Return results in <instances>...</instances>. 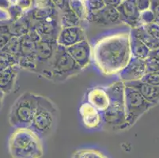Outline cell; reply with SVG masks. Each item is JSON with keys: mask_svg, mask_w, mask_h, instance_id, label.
<instances>
[{"mask_svg": "<svg viewBox=\"0 0 159 158\" xmlns=\"http://www.w3.org/2000/svg\"><path fill=\"white\" fill-rule=\"evenodd\" d=\"M155 21V17L153 11L149 9L147 11L140 12L139 15V25H145Z\"/></svg>", "mask_w": 159, "mask_h": 158, "instance_id": "cell-32", "label": "cell"}, {"mask_svg": "<svg viewBox=\"0 0 159 158\" xmlns=\"http://www.w3.org/2000/svg\"><path fill=\"white\" fill-rule=\"evenodd\" d=\"M86 101L98 111L103 112L109 104V97L105 86H96L88 89L86 94Z\"/></svg>", "mask_w": 159, "mask_h": 158, "instance_id": "cell-17", "label": "cell"}, {"mask_svg": "<svg viewBox=\"0 0 159 158\" xmlns=\"http://www.w3.org/2000/svg\"><path fill=\"white\" fill-rule=\"evenodd\" d=\"M9 21H11V16L8 10L0 9V22H9Z\"/></svg>", "mask_w": 159, "mask_h": 158, "instance_id": "cell-41", "label": "cell"}, {"mask_svg": "<svg viewBox=\"0 0 159 158\" xmlns=\"http://www.w3.org/2000/svg\"><path fill=\"white\" fill-rule=\"evenodd\" d=\"M72 157L77 158H105L106 156L95 149H81L73 153Z\"/></svg>", "mask_w": 159, "mask_h": 158, "instance_id": "cell-27", "label": "cell"}, {"mask_svg": "<svg viewBox=\"0 0 159 158\" xmlns=\"http://www.w3.org/2000/svg\"><path fill=\"white\" fill-rule=\"evenodd\" d=\"M130 31L107 35L97 40L92 47V61L105 76L118 74L131 59Z\"/></svg>", "mask_w": 159, "mask_h": 158, "instance_id": "cell-1", "label": "cell"}, {"mask_svg": "<svg viewBox=\"0 0 159 158\" xmlns=\"http://www.w3.org/2000/svg\"><path fill=\"white\" fill-rule=\"evenodd\" d=\"M130 31L132 32L139 40L143 42L150 51L159 48V40H156L151 35L149 34L143 25H139L135 28L131 29Z\"/></svg>", "mask_w": 159, "mask_h": 158, "instance_id": "cell-23", "label": "cell"}, {"mask_svg": "<svg viewBox=\"0 0 159 158\" xmlns=\"http://www.w3.org/2000/svg\"><path fill=\"white\" fill-rule=\"evenodd\" d=\"M58 118V109L54 103L44 96H37V105L29 127L41 139L51 134Z\"/></svg>", "mask_w": 159, "mask_h": 158, "instance_id": "cell-5", "label": "cell"}, {"mask_svg": "<svg viewBox=\"0 0 159 158\" xmlns=\"http://www.w3.org/2000/svg\"><path fill=\"white\" fill-rule=\"evenodd\" d=\"M72 59L76 62L82 70L89 66L92 61V47L87 39L66 47Z\"/></svg>", "mask_w": 159, "mask_h": 158, "instance_id": "cell-13", "label": "cell"}, {"mask_svg": "<svg viewBox=\"0 0 159 158\" xmlns=\"http://www.w3.org/2000/svg\"><path fill=\"white\" fill-rule=\"evenodd\" d=\"M88 23H94L102 26L115 25L122 23L120 13L116 7L105 6L98 11L88 13Z\"/></svg>", "mask_w": 159, "mask_h": 158, "instance_id": "cell-11", "label": "cell"}, {"mask_svg": "<svg viewBox=\"0 0 159 158\" xmlns=\"http://www.w3.org/2000/svg\"><path fill=\"white\" fill-rule=\"evenodd\" d=\"M20 45H21V37H12L10 40L9 43L3 48L6 52H9L10 54L17 58L18 61V55H19Z\"/></svg>", "mask_w": 159, "mask_h": 158, "instance_id": "cell-30", "label": "cell"}, {"mask_svg": "<svg viewBox=\"0 0 159 158\" xmlns=\"http://www.w3.org/2000/svg\"><path fill=\"white\" fill-rule=\"evenodd\" d=\"M59 20L61 29L67 28V27H74V26H82L81 19L78 15L72 11L71 9H66L64 11L59 12Z\"/></svg>", "mask_w": 159, "mask_h": 158, "instance_id": "cell-22", "label": "cell"}, {"mask_svg": "<svg viewBox=\"0 0 159 158\" xmlns=\"http://www.w3.org/2000/svg\"><path fill=\"white\" fill-rule=\"evenodd\" d=\"M40 37L37 32L31 29L25 35L21 37L19 55H18V65L21 69L36 73L37 71V43Z\"/></svg>", "mask_w": 159, "mask_h": 158, "instance_id": "cell-8", "label": "cell"}, {"mask_svg": "<svg viewBox=\"0 0 159 158\" xmlns=\"http://www.w3.org/2000/svg\"><path fill=\"white\" fill-rule=\"evenodd\" d=\"M124 85L135 88L143 97L149 102L152 103L154 106L159 104V86L153 85L141 80L134 82H124Z\"/></svg>", "mask_w": 159, "mask_h": 158, "instance_id": "cell-18", "label": "cell"}, {"mask_svg": "<svg viewBox=\"0 0 159 158\" xmlns=\"http://www.w3.org/2000/svg\"><path fill=\"white\" fill-rule=\"evenodd\" d=\"M153 52H154V53H155V54L159 57V48L155 49V50H153Z\"/></svg>", "mask_w": 159, "mask_h": 158, "instance_id": "cell-45", "label": "cell"}, {"mask_svg": "<svg viewBox=\"0 0 159 158\" xmlns=\"http://www.w3.org/2000/svg\"><path fill=\"white\" fill-rule=\"evenodd\" d=\"M8 11H9L10 16H11V21H14L18 20V18L21 17L23 14H25L24 11L22 10L19 8L18 6L14 4V2H12L11 7L8 9Z\"/></svg>", "mask_w": 159, "mask_h": 158, "instance_id": "cell-34", "label": "cell"}, {"mask_svg": "<svg viewBox=\"0 0 159 158\" xmlns=\"http://www.w3.org/2000/svg\"><path fill=\"white\" fill-rule=\"evenodd\" d=\"M31 29L37 32L40 38L56 40L61 29L59 20V11H56L46 19L32 23Z\"/></svg>", "mask_w": 159, "mask_h": 158, "instance_id": "cell-9", "label": "cell"}, {"mask_svg": "<svg viewBox=\"0 0 159 158\" xmlns=\"http://www.w3.org/2000/svg\"><path fill=\"white\" fill-rule=\"evenodd\" d=\"M6 94L4 93L2 91L0 90V109L2 108V105H3V101H4V97H5Z\"/></svg>", "mask_w": 159, "mask_h": 158, "instance_id": "cell-44", "label": "cell"}, {"mask_svg": "<svg viewBox=\"0 0 159 158\" xmlns=\"http://www.w3.org/2000/svg\"><path fill=\"white\" fill-rule=\"evenodd\" d=\"M12 2V0H0V9L8 10Z\"/></svg>", "mask_w": 159, "mask_h": 158, "instance_id": "cell-43", "label": "cell"}, {"mask_svg": "<svg viewBox=\"0 0 159 158\" xmlns=\"http://www.w3.org/2000/svg\"><path fill=\"white\" fill-rule=\"evenodd\" d=\"M116 8L120 13L122 23L126 24L131 29L140 25V12L137 8L135 0H123Z\"/></svg>", "mask_w": 159, "mask_h": 158, "instance_id": "cell-15", "label": "cell"}, {"mask_svg": "<svg viewBox=\"0 0 159 158\" xmlns=\"http://www.w3.org/2000/svg\"><path fill=\"white\" fill-rule=\"evenodd\" d=\"M21 67L18 64L13 65L0 72V90L9 94L14 90L17 78Z\"/></svg>", "mask_w": 159, "mask_h": 158, "instance_id": "cell-19", "label": "cell"}, {"mask_svg": "<svg viewBox=\"0 0 159 158\" xmlns=\"http://www.w3.org/2000/svg\"><path fill=\"white\" fill-rule=\"evenodd\" d=\"M140 80L150 85L159 86V71L146 73Z\"/></svg>", "mask_w": 159, "mask_h": 158, "instance_id": "cell-33", "label": "cell"}, {"mask_svg": "<svg viewBox=\"0 0 159 158\" xmlns=\"http://www.w3.org/2000/svg\"><path fill=\"white\" fill-rule=\"evenodd\" d=\"M11 156L15 158H38L44 155L42 139L30 127H17L8 141Z\"/></svg>", "mask_w": 159, "mask_h": 158, "instance_id": "cell-2", "label": "cell"}, {"mask_svg": "<svg viewBox=\"0 0 159 158\" xmlns=\"http://www.w3.org/2000/svg\"><path fill=\"white\" fill-rule=\"evenodd\" d=\"M9 22H0V50L7 46L13 37L9 29Z\"/></svg>", "mask_w": 159, "mask_h": 158, "instance_id": "cell-28", "label": "cell"}, {"mask_svg": "<svg viewBox=\"0 0 159 158\" xmlns=\"http://www.w3.org/2000/svg\"><path fill=\"white\" fill-rule=\"evenodd\" d=\"M150 10L154 13L156 22H159V0H151Z\"/></svg>", "mask_w": 159, "mask_h": 158, "instance_id": "cell-39", "label": "cell"}, {"mask_svg": "<svg viewBox=\"0 0 159 158\" xmlns=\"http://www.w3.org/2000/svg\"><path fill=\"white\" fill-rule=\"evenodd\" d=\"M84 40H86L84 27L74 26L61 29L56 39V42L59 45L68 47Z\"/></svg>", "mask_w": 159, "mask_h": 158, "instance_id": "cell-16", "label": "cell"}, {"mask_svg": "<svg viewBox=\"0 0 159 158\" xmlns=\"http://www.w3.org/2000/svg\"><path fill=\"white\" fill-rule=\"evenodd\" d=\"M53 6L59 12L70 8L69 0H52Z\"/></svg>", "mask_w": 159, "mask_h": 158, "instance_id": "cell-37", "label": "cell"}, {"mask_svg": "<svg viewBox=\"0 0 159 158\" xmlns=\"http://www.w3.org/2000/svg\"><path fill=\"white\" fill-rule=\"evenodd\" d=\"M57 11L55 7H33L30 11H28L29 17H30L31 24L33 22L42 21L46 19L47 17H50L52 14H54Z\"/></svg>", "mask_w": 159, "mask_h": 158, "instance_id": "cell-24", "label": "cell"}, {"mask_svg": "<svg viewBox=\"0 0 159 158\" xmlns=\"http://www.w3.org/2000/svg\"><path fill=\"white\" fill-rule=\"evenodd\" d=\"M12 1H13V2H14V0H12Z\"/></svg>", "mask_w": 159, "mask_h": 158, "instance_id": "cell-46", "label": "cell"}, {"mask_svg": "<svg viewBox=\"0 0 159 158\" xmlns=\"http://www.w3.org/2000/svg\"><path fill=\"white\" fill-rule=\"evenodd\" d=\"M123 0H104L105 2V6H108V7H116V8L121 3Z\"/></svg>", "mask_w": 159, "mask_h": 158, "instance_id": "cell-42", "label": "cell"}, {"mask_svg": "<svg viewBox=\"0 0 159 158\" xmlns=\"http://www.w3.org/2000/svg\"><path fill=\"white\" fill-rule=\"evenodd\" d=\"M37 96L33 93L25 92L14 101L9 113L11 127L14 128L30 127L37 108Z\"/></svg>", "mask_w": 159, "mask_h": 158, "instance_id": "cell-6", "label": "cell"}, {"mask_svg": "<svg viewBox=\"0 0 159 158\" xmlns=\"http://www.w3.org/2000/svg\"><path fill=\"white\" fill-rule=\"evenodd\" d=\"M144 28L147 30V33L150 34L156 40H159V24L156 21H154L150 24L145 25Z\"/></svg>", "mask_w": 159, "mask_h": 158, "instance_id": "cell-35", "label": "cell"}, {"mask_svg": "<svg viewBox=\"0 0 159 158\" xmlns=\"http://www.w3.org/2000/svg\"><path fill=\"white\" fill-rule=\"evenodd\" d=\"M135 2H136L137 8L139 12L150 9L151 0H135Z\"/></svg>", "mask_w": 159, "mask_h": 158, "instance_id": "cell-38", "label": "cell"}, {"mask_svg": "<svg viewBox=\"0 0 159 158\" xmlns=\"http://www.w3.org/2000/svg\"><path fill=\"white\" fill-rule=\"evenodd\" d=\"M145 74V59L131 56L126 66L119 72L118 75L120 80L123 82H128L140 80Z\"/></svg>", "mask_w": 159, "mask_h": 158, "instance_id": "cell-12", "label": "cell"}, {"mask_svg": "<svg viewBox=\"0 0 159 158\" xmlns=\"http://www.w3.org/2000/svg\"><path fill=\"white\" fill-rule=\"evenodd\" d=\"M88 13L98 11L105 6L104 0H85Z\"/></svg>", "mask_w": 159, "mask_h": 158, "instance_id": "cell-31", "label": "cell"}, {"mask_svg": "<svg viewBox=\"0 0 159 158\" xmlns=\"http://www.w3.org/2000/svg\"><path fill=\"white\" fill-rule=\"evenodd\" d=\"M17 64H18L17 58L10 54L9 52H6L3 49L0 50V72L9 66Z\"/></svg>", "mask_w": 159, "mask_h": 158, "instance_id": "cell-26", "label": "cell"}, {"mask_svg": "<svg viewBox=\"0 0 159 158\" xmlns=\"http://www.w3.org/2000/svg\"><path fill=\"white\" fill-rule=\"evenodd\" d=\"M9 29L13 37H22L31 29V21L27 13H25L20 18L9 22Z\"/></svg>", "mask_w": 159, "mask_h": 158, "instance_id": "cell-20", "label": "cell"}, {"mask_svg": "<svg viewBox=\"0 0 159 158\" xmlns=\"http://www.w3.org/2000/svg\"><path fill=\"white\" fill-rule=\"evenodd\" d=\"M124 83L120 80L105 86L109 104L108 108L102 112L103 124L115 130L128 128L124 104Z\"/></svg>", "mask_w": 159, "mask_h": 158, "instance_id": "cell-3", "label": "cell"}, {"mask_svg": "<svg viewBox=\"0 0 159 158\" xmlns=\"http://www.w3.org/2000/svg\"><path fill=\"white\" fill-rule=\"evenodd\" d=\"M14 4L18 6L25 13L30 11L34 7V2L33 0H14Z\"/></svg>", "mask_w": 159, "mask_h": 158, "instance_id": "cell-36", "label": "cell"}, {"mask_svg": "<svg viewBox=\"0 0 159 158\" xmlns=\"http://www.w3.org/2000/svg\"><path fill=\"white\" fill-rule=\"evenodd\" d=\"M69 5L72 11L80 18L82 24H87L88 12L85 0H69Z\"/></svg>", "mask_w": 159, "mask_h": 158, "instance_id": "cell-25", "label": "cell"}, {"mask_svg": "<svg viewBox=\"0 0 159 158\" xmlns=\"http://www.w3.org/2000/svg\"><path fill=\"white\" fill-rule=\"evenodd\" d=\"M82 71V69L72 59L66 47L57 43L48 66L40 75L54 82H63Z\"/></svg>", "mask_w": 159, "mask_h": 158, "instance_id": "cell-4", "label": "cell"}, {"mask_svg": "<svg viewBox=\"0 0 159 158\" xmlns=\"http://www.w3.org/2000/svg\"><path fill=\"white\" fill-rule=\"evenodd\" d=\"M124 104L128 128L134 125L142 115L154 107V104L147 101L137 89L128 85L124 86Z\"/></svg>", "mask_w": 159, "mask_h": 158, "instance_id": "cell-7", "label": "cell"}, {"mask_svg": "<svg viewBox=\"0 0 159 158\" xmlns=\"http://www.w3.org/2000/svg\"><path fill=\"white\" fill-rule=\"evenodd\" d=\"M57 46V42L54 40L40 38L37 43L36 59H37V71L36 73L41 74L48 66L55 50Z\"/></svg>", "mask_w": 159, "mask_h": 158, "instance_id": "cell-10", "label": "cell"}, {"mask_svg": "<svg viewBox=\"0 0 159 158\" xmlns=\"http://www.w3.org/2000/svg\"><path fill=\"white\" fill-rule=\"evenodd\" d=\"M79 111L82 124L86 128L95 130L103 124L102 112L86 101L81 104Z\"/></svg>", "mask_w": 159, "mask_h": 158, "instance_id": "cell-14", "label": "cell"}, {"mask_svg": "<svg viewBox=\"0 0 159 158\" xmlns=\"http://www.w3.org/2000/svg\"><path fill=\"white\" fill-rule=\"evenodd\" d=\"M35 7H54L52 0H33Z\"/></svg>", "mask_w": 159, "mask_h": 158, "instance_id": "cell-40", "label": "cell"}, {"mask_svg": "<svg viewBox=\"0 0 159 158\" xmlns=\"http://www.w3.org/2000/svg\"><path fill=\"white\" fill-rule=\"evenodd\" d=\"M146 73L159 71V57L153 51H150V55L145 59Z\"/></svg>", "mask_w": 159, "mask_h": 158, "instance_id": "cell-29", "label": "cell"}, {"mask_svg": "<svg viewBox=\"0 0 159 158\" xmlns=\"http://www.w3.org/2000/svg\"><path fill=\"white\" fill-rule=\"evenodd\" d=\"M130 49L132 57L146 59L150 55V50L143 42L130 31Z\"/></svg>", "mask_w": 159, "mask_h": 158, "instance_id": "cell-21", "label": "cell"}, {"mask_svg": "<svg viewBox=\"0 0 159 158\" xmlns=\"http://www.w3.org/2000/svg\"><path fill=\"white\" fill-rule=\"evenodd\" d=\"M157 23H158V24H159V22H157Z\"/></svg>", "mask_w": 159, "mask_h": 158, "instance_id": "cell-47", "label": "cell"}]
</instances>
